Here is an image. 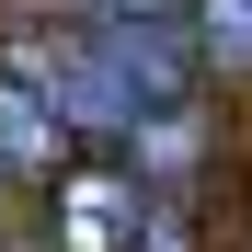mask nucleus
Wrapping results in <instances>:
<instances>
[{
  "label": "nucleus",
  "instance_id": "nucleus-3",
  "mask_svg": "<svg viewBox=\"0 0 252 252\" xmlns=\"http://www.w3.org/2000/svg\"><path fill=\"white\" fill-rule=\"evenodd\" d=\"M0 172H12V184H58V172H69L58 103L34 92V80H12V69H0Z\"/></svg>",
  "mask_w": 252,
  "mask_h": 252
},
{
  "label": "nucleus",
  "instance_id": "nucleus-1",
  "mask_svg": "<svg viewBox=\"0 0 252 252\" xmlns=\"http://www.w3.org/2000/svg\"><path fill=\"white\" fill-rule=\"evenodd\" d=\"M0 69L34 80L69 138H138L149 115L195 103V46L160 12H103L92 34H23Z\"/></svg>",
  "mask_w": 252,
  "mask_h": 252
},
{
  "label": "nucleus",
  "instance_id": "nucleus-4",
  "mask_svg": "<svg viewBox=\"0 0 252 252\" xmlns=\"http://www.w3.org/2000/svg\"><path fill=\"white\" fill-rule=\"evenodd\" d=\"M195 58L218 80H252V0H195Z\"/></svg>",
  "mask_w": 252,
  "mask_h": 252
},
{
  "label": "nucleus",
  "instance_id": "nucleus-5",
  "mask_svg": "<svg viewBox=\"0 0 252 252\" xmlns=\"http://www.w3.org/2000/svg\"><path fill=\"white\" fill-rule=\"evenodd\" d=\"M126 252H195L184 206H172V195H149V206H138V241H126Z\"/></svg>",
  "mask_w": 252,
  "mask_h": 252
},
{
  "label": "nucleus",
  "instance_id": "nucleus-6",
  "mask_svg": "<svg viewBox=\"0 0 252 252\" xmlns=\"http://www.w3.org/2000/svg\"><path fill=\"white\" fill-rule=\"evenodd\" d=\"M92 12H172V0H92Z\"/></svg>",
  "mask_w": 252,
  "mask_h": 252
},
{
  "label": "nucleus",
  "instance_id": "nucleus-2",
  "mask_svg": "<svg viewBox=\"0 0 252 252\" xmlns=\"http://www.w3.org/2000/svg\"><path fill=\"white\" fill-rule=\"evenodd\" d=\"M46 195H58V229H69V252H126V241H138V206H149V184L126 172V160L58 172Z\"/></svg>",
  "mask_w": 252,
  "mask_h": 252
}]
</instances>
